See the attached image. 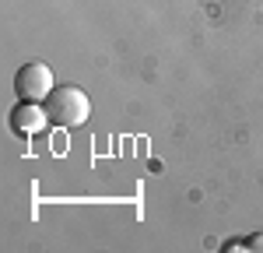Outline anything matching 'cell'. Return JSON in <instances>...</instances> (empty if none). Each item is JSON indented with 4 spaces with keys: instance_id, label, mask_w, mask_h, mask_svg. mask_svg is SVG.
<instances>
[{
    "instance_id": "7a4b0ae2",
    "label": "cell",
    "mask_w": 263,
    "mask_h": 253,
    "mask_svg": "<svg viewBox=\"0 0 263 253\" xmlns=\"http://www.w3.org/2000/svg\"><path fill=\"white\" fill-rule=\"evenodd\" d=\"M53 88H57L53 70H49V63H42V60L25 63L14 74V95H18L21 102H46L53 95Z\"/></svg>"
},
{
    "instance_id": "6da1fadb",
    "label": "cell",
    "mask_w": 263,
    "mask_h": 253,
    "mask_svg": "<svg viewBox=\"0 0 263 253\" xmlns=\"http://www.w3.org/2000/svg\"><path fill=\"white\" fill-rule=\"evenodd\" d=\"M46 109H49V120L57 127L74 130V127L88 123V116H91V99H88V92L78 88V84H60V88H53V95L46 99Z\"/></svg>"
},
{
    "instance_id": "277c9868",
    "label": "cell",
    "mask_w": 263,
    "mask_h": 253,
    "mask_svg": "<svg viewBox=\"0 0 263 253\" xmlns=\"http://www.w3.org/2000/svg\"><path fill=\"white\" fill-rule=\"evenodd\" d=\"M246 250H256V253H263V232H260V236H253V239L246 243Z\"/></svg>"
},
{
    "instance_id": "3957f363",
    "label": "cell",
    "mask_w": 263,
    "mask_h": 253,
    "mask_svg": "<svg viewBox=\"0 0 263 253\" xmlns=\"http://www.w3.org/2000/svg\"><path fill=\"white\" fill-rule=\"evenodd\" d=\"M46 123H49V109L39 102H18L11 113V130L18 137H35L46 130Z\"/></svg>"
}]
</instances>
